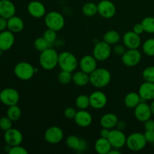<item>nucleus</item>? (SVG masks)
Returning <instances> with one entry per match:
<instances>
[{"label":"nucleus","mask_w":154,"mask_h":154,"mask_svg":"<svg viewBox=\"0 0 154 154\" xmlns=\"http://www.w3.org/2000/svg\"><path fill=\"white\" fill-rule=\"evenodd\" d=\"M126 138L125 133L123 130L119 129H112L110 130L108 139L109 140L111 146L114 148L120 149L126 145Z\"/></svg>","instance_id":"obj_11"},{"label":"nucleus","mask_w":154,"mask_h":154,"mask_svg":"<svg viewBox=\"0 0 154 154\" xmlns=\"http://www.w3.org/2000/svg\"><path fill=\"white\" fill-rule=\"evenodd\" d=\"M142 102L141 96L138 93L131 92L129 93L124 98V104L126 107L131 109H134L138 104Z\"/></svg>","instance_id":"obj_26"},{"label":"nucleus","mask_w":154,"mask_h":154,"mask_svg":"<svg viewBox=\"0 0 154 154\" xmlns=\"http://www.w3.org/2000/svg\"><path fill=\"white\" fill-rule=\"evenodd\" d=\"M3 52H4V51H3L2 50H1V49H0V57H1L2 56V54H3Z\"/></svg>","instance_id":"obj_52"},{"label":"nucleus","mask_w":154,"mask_h":154,"mask_svg":"<svg viewBox=\"0 0 154 154\" xmlns=\"http://www.w3.org/2000/svg\"><path fill=\"white\" fill-rule=\"evenodd\" d=\"M133 32H135L136 34L140 35H141L143 32H144V27H143L142 24L141 23H136L133 27Z\"/></svg>","instance_id":"obj_45"},{"label":"nucleus","mask_w":154,"mask_h":154,"mask_svg":"<svg viewBox=\"0 0 154 154\" xmlns=\"http://www.w3.org/2000/svg\"><path fill=\"white\" fill-rule=\"evenodd\" d=\"M45 140L51 144H59L64 138L63 129L57 126H53L46 129L45 132Z\"/></svg>","instance_id":"obj_9"},{"label":"nucleus","mask_w":154,"mask_h":154,"mask_svg":"<svg viewBox=\"0 0 154 154\" xmlns=\"http://www.w3.org/2000/svg\"><path fill=\"white\" fill-rule=\"evenodd\" d=\"M14 72L18 79L21 81H29L34 76L35 69L31 63L27 62H20L14 66Z\"/></svg>","instance_id":"obj_5"},{"label":"nucleus","mask_w":154,"mask_h":154,"mask_svg":"<svg viewBox=\"0 0 154 154\" xmlns=\"http://www.w3.org/2000/svg\"><path fill=\"white\" fill-rule=\"evenodd\" d=\"M134 115L137 120L142 123L150 119L153 114H152L150 105L146 103L145 101L141 102L134 108Z\"/></svg>","instance_id":"obj_13"},{"label":"nucleus","mask_w":154,"mask_h":154,"mask_svg":"<svg viewBox=\"0 0 154 154\" xmlns=\"http://www.w3.org/2000/svg\"><path fill=\"white\" fill-rule=\"evenodd\" d=\"M29 14L34 18L45 17L46 14V8L45 5L39 1H32L27 5Z\"/></svg>","instance_id":"obj_17"},{"label":"nucleus","mask_w":154,"mask_h":154,"mask_svg":"<svg viewBox=\"0 0 154 154\" xmlns=\"http://www.w3.org/2000/svg\"><path fill=\"white\" fill-rule=\"evenodd\" d=\"M72 82L78 87H84L90 83V75L81 70L76 72L72 75Z\"/></svg>","instance_id":"obj_27"},{"label":"nucleus","mask_w":154,"mask_h":154,"mask_svg":"<svg viewBox=\"0 0 154 154\" xmlns=\"http://www.w3.org/2000/svg\"><path fill=\"white\" fill-rule=\"evenodd\" d=\"M143 52L145 55L148 57H154V38H150L147 39L144 42L142 46Z\"/></svg>","instance_id":"obj_33"},{"label":"nucleus","mask_w":154,"mask_h":154,"mask_svg":"<svg viewBox=\"0 0 154 154\" xmlns=\"http://www.w3.org/2000/svg\"><path fill=\"white\" fill-rule=\"evenodd\" d=\"M15 42L14 32L10 30L5 29L0 32V49L7 51L13 47Z\"/></svg>","instance_id":"obj_19"},{"label":"nucleus","mask_w":154,"mask_h":154,"mask_svg":"<svg viewBox=\"0 0 154 154\" xmlns=\"http://www.w3.org/2000/svg\"><path fill=\"white\" fill-rule=\"evenodd\" d=\"M43 37L45 38V40H46L50 45H52L53 44L56 42V40H57V31H54V30L48 28L45 30V32H44Z\"/></svg>","instance_id":"obj_38"},{"label":"nucleus","mask_w":154,"mask_h":154,"mask_svg":"<svg viewBox=\"0 0 154 154\" xmlns=\"http://www.w3.org/2000/svg\"><path fill=\"white\" fill-rule=\"evenodd\" d=\"M45 23L48 29L58 32L63 29L66 21L64 16L61 13L53 11L45 14Z\"/></svg>","instance_id":"obj_4"},{"label":"nucleus","mask_w":154,"mask_h":154,"mask_svg":"<svg viewBox=\"0 0 154 154\" xmlns=\"http://www.w3.org/2000/svg\"><path fill=\"white\" fill-rule=\"evenodd\" d=\"M77 114V111L74 108L72 107H69V108H66L64 110V112L63 114L66 117V118L69 119V120H72V119H75V115Z\"/></svg>","instance_id":"obj_41"},{"label":"nucleus","mask_w":154,"mask_h":154,"mask_svg":"<svg viewBox=\"0 0 154 154\" xmlns=\"http://www.w3.org/2000/svg\"><path fill=\"white\" fill-rule=\"evenodd\" d=\"M51 47V45L45 40L44 37H38L34 41V48L40 53Z\"/></svg>","instance_id":"obj_35"},{"label":"nucleus","mask_w":154,"mask_h":154,"mask_svg":"<svg viewBox=\"0 0 154 154\" xmlns=\"http://www.w3.org/2000/svg\"><path fill=\"white\" fill-rule=\"evenodd\" d=\"M4 139L6 144L13 147L21 144L23 140V136L19 129L11 128L10 129L5 132Z\"/></svg>","instance_id":"obj_15"},{"label":"nucleus","mask_w":154,"mask_h":154,"mask_svg":"<svg viewBox=\"0 0 154 154\" xmlns=\"http://www.w3.org/2000/svg\"><path fill=\"white\" fill-rule=\"evenodd\" d=\"M117 129H120V130H123V129L126 127V122L123 121V120H119L118 123H117Z\"/></svg>","instance_id":"obj_49"},{"label":"nucleus","mask_w":154,"mask_h":154,"mask_svg":"<svg viewBox=\"0 0 154 154\" xmlns=\"http://www.w3.org/2000/svg\"><path fill=\"white\" fill-rule=\"evenodd\" d=\"M81 138H80L79 137H78L75 135H70L67 137L66 138V145L68 146L69 148H70L71 150H75V151H78L80 148V145H81Z\"/></svg>","instance_id":"obj_29"},{"label":"nucleus","mask_w":154,"mask_h":154,"mask_svg":"<svg viewBox=\"0 0 154 154\" xmlns=\"http://www.w3.org/2000/svg\"><path fill=\"white\" fill-rule=\"evenodd\" d=\"M75 105L79 110H87L90 106V97L87 95H80L75 99Z\"/></svg>","instance_id":"obj_32"},{"label":"nucleus","mask_w":154,"mask_h":154,"mask_svg":"<svg viewBox=\"0 0 154 154\" xmlns=\"http://www.w3.org/2000/svg\"><path fill=\"white\" fill-rule=\"evenodd\" d=\"M9 154H27L28 151L26 150V149L25 147H22L20 145H16L13 146V147H11L10 150L8 152Z\"/></svg>","instance_id":"obj_40"},{"label":"nucleus","mask_w":154,"mask_h":154,"mask_svg":"<svg viewBox=\"0 0 154 154\" xmlns=\"http://www.w3.org/2000/svg\"><path fill=\"white\" fill-rule=\"evenodd\" d=\"M110 130H111V129H107V128L102 127V129L100 130V132H99V134H100V137L108 138V135H109V133H110Z\"/></svg>","instance_id":"obj_47"},{"label":"nucleus","mask_w":154,"mask_h":154,"mask_svg":"<svg viewBox=\"0 0 154 154\" xmlns=\"http://www.w3.org/2000/svg\"><path fill=\"white\" fill-rule=\"evenodd\" d=\"M153 147H154V142L153 143Z\"/></svg>","instance_id":"obj_53"},{"label":"nucleus","mask_w":154,"mask_h":154,"mask_svg":"<svg viewBox=\"0 0 154 154\" xmlns=\"http://www.w3.org/2000/svg\"><path fill=\"white\" fill-rule=\"evenodd\" d=\"M82 12L86 17H91L95 16L96 14H98L97 5L91 2L85 3L82 7Z\"/></svg>","instance_id":"obj_31"},{"label":"nucleus","mask_w":154,"mask_h":154,"mask_svg":"<svg viewBox=\"0 0 154 154\" xmlns=\"http://www.w3.org/2000/svg\"><path fill=\"white\" fill-rule=\"evenodd\" d=\"M20 100L19 92L14 88L8 87L0 92V102L6 106L17 105Z\"/></svg>","instance_id":"obj_7"},{"label":"nucleus","mask_w":154,"mask_h":154,"mask_svg":"<svg viewBox=\"0 0 154 154\" xmlns=\"http://www.w3.org/2000/svg\"><path fill=\"white\" fill-rule=\"evenodd\" d=\"M144 127L145 131L154 130V120L151 118L146 120L145 122H144Z\"/></svg>","instance_id":"obj_44"},{"label":"nucleus","mask_w":154,"mask_h":154,"mask_svg":"<svg viewBox=\"0 0 154 154\" xmlns=\"http://www.w3.org/2000/svg\"><path fill=\"white\" fill-rule=\"evenodd\" d=\"M111 45L102 41L95 45L93 50V56L97 61H105L111 56Z\"/></svg>","instance_id":"obj_8"},{"label":"nucleus","mask_w":154,"mask_h":154,"mask_svg":"<svg viewBox=\"0 0 154 154\" xmlns=\"http://www.w3.org/2000/svg\"><path fill=\"white\" fill-rule=\"evenodd\" d=\"M59 54L53 48H48L41 52L39 56V64L45 70H53L58 66Z\"/></svg>","instance_id":"obj_2"},{"label":"nucleus","mask_w":154,"mask_h":154,"mask_svg":"<svg viewBox=\"0 0 154 154\" xmlns=\"http://www.w3.org/2000/svg\"><path fill=\"white\" fill-rule=\"evenodd\" d=\"M90 107L93 109H102L108 103V97L104 92L96 90L90 95Z\"/></svg>","instance_id":"obj_14"},{"label":"nucleus","mask_w":154,"mask_h":154,"mask_svg":"<svg viewBox=\"0 0 154 154\" xmlns=\"http://www.w3.org/2000/svg\"><path fill=\"white\" fill-rule=\"evenodd\" d=\"M126 49L127 48H126L124 45H120V44H117V45H114V54H117L118 56H123V54L126 52Z\"/></svg>","instance_id":"obj_42"},{"label":"nucleus","mask_w":154,"mask_h":154,"mask_svg":"<svg viewBox=\"0 0 154 154\" xmlns=\"http://www.w3.org/2000/svg\"><path fill=\"white\" fill-rule=\"evenodd\" d=\"M79 67L81 71L90 75L97 69V60L93 55L84 56L79 62Z\"/></svg>","instance_id":"obj_18"},{"label":"nucleus","mask_w":154,"mask_h":154,"mask_svg":"<svg viewBox=\"0 0 154 154\" xmlns=\"http://www.w3.org/2000/svg\"><path fill=\"white\" fill-rule=\"evenodd\" d=\"M108 154H120V151L119 150V149L112 147V149L110 150V152L108 153Z\"/></svg>","instance_id":"obj_50"},{"label":"nucleus","mask_w":154,"mask_h":154,"mask_svg":"<svg viewBox=\"0 0 154 154\" xmlns=\"http://www.w3.org/2000/svg\"><path fill=\"white\" fill-rule=\"evenodd\" d=\"M142 77L145 81L154 83V66L145 68L142 72Z\"/></svg>","instance_id":"obj_37"},{"label":"nucleus","mask_w":154,"mask_h":154,"mask_svg":"<svg viewBox=\"0 0 154 154\" xmlns=\"http://www.w3.org/2000/svg\"><path fill=\"white\" fill-rule=\"evenodd\" d=\"M119 121L118 117L114 113H107L100 119V125L102 127L112 129L116 127Z\"/></svg>","instance_id":"obj_23"},{"label":"nucleus","mask_w":154,"mask_h":154,"mask_svg":"<svg viewBox=\"0 0 154 154\" xmlns=\"http://www.w3.org/2000/svg\"><path fill=\"white\" fill-rule=\"evenodd\" d=\"M8 29V19L0 16V32Z\"/></svg>","instance_id":"obj_46"},{"label":"nucleus","mask_w":154,"mask_h":154,"mask_svg":"<svg viewBox=\"0 0 154 154\" xmlns=\"http://www.w3.org/2000/svg\"><path fill=\"white\" fill-rule=\"evenodd\" d=\"M145 32L154 34V17H147L141 21Z\"/></svg>","instance_id":"obj_34"},{"label":"nucleus","mask_w":154,"mask_h":154,"mask_svg":"<svg viewBox=\"0 0 154 154\" xmlns=\"http://www.w3.org/2000/svg\"><path fill=\"white\" fill-rule=\"evenodd\" d=\"M22 115V111L21 109L17 106V105H11L9 106L7 110V115L12 121H17L20 119Z\"/></svg>","instance_id":"obj_30"},{"label":"nucleus","mask_w":154,"mask_h":154,"mask_svg":"<svg viewBox=\"0 0 154 154\" xmlns=\"http://www.w3.org/2000/svg\"><path fill=\"white\" fill-rule=\"evenodd\" d=\"M111 81V74L105 68H97L90 74V83L96 88L107 87Z\"/></svg>","instance_id":"obj_1"},{"label":"nucleus","mask_w":154,"mask_h":154,"mask_svg":"<svg viewBox=\"0 0 154 154\" xmlns=\"http://www.w3.org/2000/svg\"><path fill=\"white\" fill-rule=\"evenodd\" d=\"M72 72L62 70L58 75V81L62 84H69L72 81Z\"/></svg>","instance_id":"obj_36"},{"label":"nucleus","mask_w":154,"mask_h":154,"mask_svg":"<svg viewBox=\"0 0 154 154\" xmlns=\"http://www.w3.org/2000/svg\"><path fill=\"white\" fill-rule=\"evenodd\" d=\"M147 143L144 134L141 132H134L127 137L126 145L129 150L137 152L143 150L147 145Z\"/></svg>","instance_id":"obj_6"},{"label":"nucleus","mask_w":154,"mask_h":154,"mask_svg":"<svg viewBox=\"0 0 154 154\" xmlns=\"http://www.w3.org/2000/svg\"><path fill=\"white\" fill-rule=\"evenodd\" d=\"M98 14L105 19L114 17L117 12V8L114 3L110 0H102L97 4Z\"/></svg>","instance_id":"obj_10"},{"label":"nucleus","mask_w":154,"mask_h":154,"mask_svg":"<svg viewBox=\"0 0 154 154\" xmlns=\"http://www.w3.org/2000/svg\"><path fill=\"white\" fill-rule=\"evenodd\" d=\"M123 43L127 49H138L141 44L140 35L133 31H128L123 35Z\"/></svg>","instance_id":"obj_16"},{"label":"nucleus","mask_w":154,"mask_h":154,"mask_svg":"<svg viewBox=\"0 0 154 154\" xmlns=\"http://www.w3.org/2000/svg\"><path fill=\"white\" fill-rule=\"evenodd\" d=\"M138 94L142 101L154 100V83L145 81L141 84L138 90Z\"/></svg>","instance_id":"obj_21"},{"label":"nucleus","mask_w":154,"mask_h":154,"mask_svg":"<svg viewBox=\"0 0 154 154\" xmlns=\"http://www.w3.org/2000/svg\"><path fill=\"white\" fill-rule=\"evenodd\" d=\"M120 38H121V36H120V33L114 29L108 30L104 34L103 36L104 42L110 45H115L118 44L120 41Z\"/></svg>","instance_id":"obj_28"},{"label":"nucleus","mask_w":154,"mask_h":154,"mask_svg":"<svg viewBox=\"0 0 154 154\" xmlns=\"http://www.w3.org/2000/svg\"><path fill=\"white\" fill-rule=\"evenodd\" d=\"M111 149L112 146L108 138L100 137L95 143V150L99 154H108Z\"/></svg>","instance_id":"obj_25"},{"label":"nucleus","mask_w":154,"mask_h":154,"mask_svg":"<svg viewBox=\"0 0 154 154\" xmlns=\"http://www.w3.org/2000/svg\"><path fill=\"white\" fill-rule=\"evenodd\" d=\"M122 63L127 67H134L139 64L141 54L138 49H127L122 56Z\"/></svg>","instance_id":"obj_12"},{"label":"nucleus","mask_w":154,"mask_h":154,"mask_svg":"<svg viewBox=\"0 0 154 154\" xmlns=\"http://www.w3.org/2000/svg\"><path fill=\"white\" fill-rule=\"evenodd\" d=\"M58 66L61 70L72 72L79 66L77 57L69 51H63L59 54Z\"/></svg>","instance_id":"obj_3"},{"label":"nucleus","mask_w":154,"mask_h":154,"mask_svg":"<svg viewBox=\"0 0 154 154\" xmlns=\"http://www.w3.org/2000/svg\"><path fill=\"white\" fill-rule=\"evenodd\" d=\"M24 29V22L20 17L14 16L11 17L8 19V29L14 33L20 32Z\"/></svg>","instance_id":"obj_24"},{"label":"nucleus","mask_w":154,"mask_h":154,"mask_svg":"<svg viewBox=\"0 0 154 154\" xmlns=\"http://www.w3.org/2000/svg\"><path fill=\"white\" fill-rule=\"evenodd\" d=\"M16 14V7L10 0H0V16L9 19Z\"/></svg>","instance_id":"obj_22"},{"label":"nucleus","mask_w":154,"mask_h":154,"mask_svg":"<svg viewBox=\"0 0 154 154\" xmlns=\"http://www.w3.org/2000/svg\"><path fill=\"white\" fill-rule=\"evenodd\" d=\"M87 148V141H85L84 139H82L81 138V145H80V148L78 150V152H83L85 151Z\"/></svg>","instance_id":"obj_48"},{"label":"nucleus","mask_w":154,"mask_h":154,"mask_svg":"<svg viewBox=\"0 0 154 154\" xmlns=\"http://www.w3.org/2000/svg\"><path fill=\"white\" fill-rule=\"evenodd\" d=\"M74 120L80 127L87 128L91 125L93 122V117L89 111L86 110H79L77 111Z\"/></svg>","instance_id":"obj_20"},{"label":"nucleus","mask_w":154,"mask_h":154,"mask_svg":"<svg viewBox=\"0 0 154 154\" xmlns=\"http://www.w3.org/2000/svg\"><path fill=\"white\" fill-rule=\"evenodd\" d=\"M150 109H151V111H152V114L154 115V100H152L151 103H150Z\"/></svg>","instance_id":"obj_51"},{"label":"nucleus","mask_w":154,"mask_h":154,"mask_svg":"<svg viewBox=\"0 0 154 154\" xmlns=\"http://www.w3.org/2000/svg\"><path fill=\"white\" fill-rule=\"evenodd\" d=\"M12 120L8 116H5L0 118V129L2 131L8 130L12 128Z\"/></svg>","instance_id":"obj_39"},{"label":"nucleus","mask_w":154,"mask_h":154,"mask_svg":"<svg viewBox=\"0 0 154 154\" xmlns=\"http://www.w3.org/2000/svg\"><path fill=\"white\" fill-rule=\"evenodd\" d=\"M144 134L147 143L153 144L154 142V130L145 131V132H144Z\"/></svg>","instance_id":"obj_43"}]
</instances>
